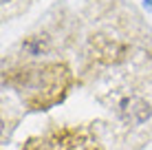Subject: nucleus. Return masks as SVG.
<instances>
[{
  "label": "nucleus",
  "instance_id": "f257e3e1",
  "mask_svg": "<svg viewBox=\"0 0 152 150\" xmlns=\"http://www.w3.org/2000/svg\"><path fill=\"white\" fill-rule=\"evenodd\" d=\"M102 102L113 113L124 143L141 148L152 139V75L124 77L102 93Z\"/></svg>",
  "mask_w": 152,
  "mask_h": 150
}]
</instances>
